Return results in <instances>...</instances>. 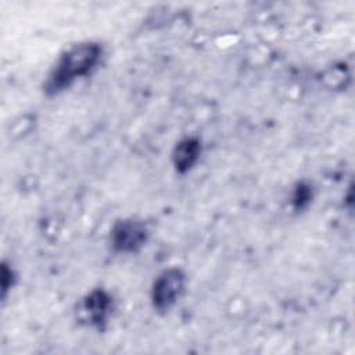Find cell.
Instances as JSON below:
<instances>
[{
  "mask_svg": "<svg viewBox=\"0 0 355 355\" xmlns=\"http://www.w3.org/2000/svg\"><path fill=\"white\" fill-rule=\"evenodd\" d=\"M14 270L12 268H10L7 263H3V268H1V295L3 298L6 297L7 291L12 287L14 284Z\"/></svg>",
  "mask_w": 355,
  "mask_h": 355,
  "instance_id": "52a82bcc",
  "label": "cell"
},
{
  "mask_svg": "<svg viewBox=\"0 0 355 355\" xmlns=\"http://www.w3.org/2000/svg\"><path fill=\"white\" fill-rule=\"evenodd\" d=\"M148 239V229L143 220L126 218L115 222L111 229L110 241L115 252L135 254L140 251Z\"/></svg>",
  "mask_w": 355,
  "mask_h": 355,
  "instance_id": "3957f363",
  "label": "cell"
},
{
  "mask_svg": "<svg viewBox=\"0 0 355 355\" xmlns=\"http://www.w3.org/2000/svg\"><path fill=\"white\" fill-rule=\"evenodd\" d=\"M311 197H312V194H311L309 186L301 183V184L297 186V189L293 194V202H294L295 208H304L305 205L309 204Z\"/></svg>",
  "mask_w": 355,
  "mask_h": 355,
  "instance_id": "8992f818",
  "label": "cell"
},
{
  "mask_svg": "<svg viewBox=\"0 0 355 355\" xmlns=\"http://www.w3.org/2000/svg\"><path fill=\"white\" fill-rule=\"evenodd\" d=\"M103 57L98 42H82L65 50L47 75L43 85L47 96H55L68 89L73 82L93 72Z\"/></svg>",
  "mask_w": 355,
  "mask_h": 355,
  "instance_id": "6da1fadb",
  "label": "cell"
},
{
  "mask_svg": "<svg viewBox=\"0 0 355 355\" xmlns=\"http://www.w3.org/2000/svg\"><path fill=\"white\" fill-rule=\"evenodd\" d=\"M201 154V141L197 137H184L179 140L172 153V162L179 173L189 172L198 161Z\"/></svg>",
  "mask_w": 355,
  "mask_h": 355,
  "instance_id": "5b68a950",
  "label": "cell"
},
{
  "mask_svg": "<svg viewBox=\"0 0 355 355\" xmlns=\"http://www.w3.org/2000/svg\"><path fill=\"white\" fill-rule=\"evenodd\" d=\"M114 311V300L110 293L101 288L87 293L78 305V318L86 324L103 329Z\"/></svg>",
  "mask_w": 355,
  "mask_h": 355,
  "instance_id": "277c9868",
  "label": "cell"
},
{
  "mask_svg": "<svg viewBox=\"0 0 355 355\" xmlns=\"http://www.w3.org/2000/svg\"><path fill=\"white\" fill-rule=\"evenodd\" d=\"M186 287V275L180 268H168L161 272L151 287V304L158 312H168L176 305Z\"/></svg>",
  "mask_w": 355,
  "mask_h": 355,
  "instance_id": "7a4b0ae2",
  "label": "cell"
}]
</instances>
